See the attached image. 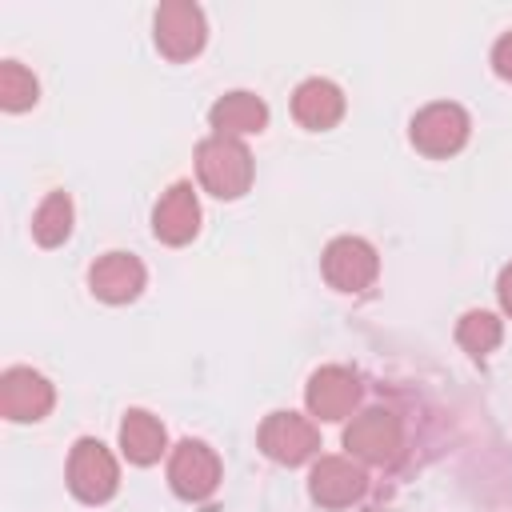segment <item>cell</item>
Instances as JSON below:
<instances>
[{"instance_id":"9c48e42d","label":"cell","mask_w":512,"mask_h":512,"mask_svg":"<svg viewBox=\"0 0 512 512\" xmlns=\"http://www.w3.org/2000/svg\"><path fill=\"white\" fill-rule=\"evenodd\" d=\"M56 392L52 384L32 368H8L0 376V412L16 424H36L52 412Z\"/></svg>"},{"instance_id":"277c9868","label":"cell","mask_w":512,"mask_h":512,"mask_svg":"<svg viewBox=\"0 0 512 512\" xmlns=\"http://www.w3.org/2000/svg\"><path fill=\"white\" fill-rule=\"evenodd\" d=\"M116 484H120V468H116L112 452L92 436L76 440L72 456H68V488H72V496L84 500V504H104V500H112Z\"/></svg>"},{"instance_id":"6da1fadb","label":"cell","mask_w":512,"mask_h":512,"mask_svg":"<svg viewBox=\"0 0 512 512\" xmlns=\"http://www.w3.org/2000/svg\"><path fill=\"white\" fill-rule=\"evenodd\" d=\"M196 176L216 200H236L252 188V152L232 136H208L196 144Z\"/></svg>"},{"instance_id":"ba28073f","label":"cell","mask_w":512,"mask_h":512,"mask_svg":"<svg viewBox=\"0 0 512 512\" xmlns=\"http://www.w3.org/2000/svg\"><path fill=\"white\" fill-rule=\"evenodd\" d=\"M168 484L180 500H208L220 484V456L200 440H180L168 456Z\"/></svg>"},{"instance_id":"44dd1931","label":"cell","mask_w":512,"mask_h":512,"mask_svg":"<svg viewBox=\"0 0 512 512\" xmlns=\"http://www.w3.org/2000/svg\"><path fill=\"white\" fill-rule=\"evenodd\" d=\"M496 296H500V308L512 316V264H504V272L496 280Z\"/></svg>"},{"instance_id":"ffe728a7","label":"cell","mask_w":512,"mask_h":512,"mask_svg":"<svg viewBox=\"0 0 512 512\" xmlns=\"http://www.w3.org/2000/svg\"><path fill=\"white\" fill-rule=\"evenodd\" d=\"M492 68H496V76L512 80V32H504V36L496 40V48H492Z\"/></svg>"},{"instance_id":"3957f363","label":"cell","mask_w":512,"mask_h":512,"mask_svg":"<svg viewBox=\"0 0 512 512\" xmlns=\"http://www.w3.org/2000/svg\"><path fill=\"white\" fill-rule=\"evenodd\" d=\"M468 112L460 108V104H452V100H436V104H428V108H420L416 116H412V124H408V136H412V144L424 152V156H432V160H444V156H456L464 144H468Z\"/></svg>"},{"instance_id":"5b68a950","label":"cell","mask_w":512,"mask_h":512,"mask_svg":"<svg viewBox=\"0 0 512 512\" xmlns=\"http://www.w3.org/2000/svg\"><path fill=\"white\" fill-rule=\"evenodd\" d=\"M316 448H320V432H316V424H312L308 416H300V412H272V416L260 424V452H264L268 460H276V464L296 468V464L312 460Z\"/></svg>"},{"instance_id":"9a60e30c","label":"cell","mask_w":512,"mask_h":512,"mask_svg":"<svg viewBox=\"0 0 512 512\" xmlns=\"http://www.w3.org/2000/svg\"><path fill=\"white\" fill-rule=\"evenodd\" d=\"M208 124H212V136L240 140V136H252V132L268 128V104L256 92H228L212 104Z\"/></svg>"},{"instance_id":"4fadbf2b","label":"cell","mask_w":512,"mask_h":512,"mask_svg":"<svg viewBox=\"0 0 512 512\" xmlns=\"http://www.w3.org/2000/svg\"><path fill=\"white\" fill-rule=\"evenodd\" d=\"M144 264L132 252H104L92 268H88V288L104 300V304H128L144 292Z\"/></svg>"},{"instance_id":"52a82bcc","label":"cell","mask_w":512,"mask_h":512,"mask_svg":"<svg viewBox=\"0 0 512 512\" xmlns=\"http://www.w3.org/2000/svg\"><path fill=\"white\" fill-rule=\"evenodd\" d=\"M324 280L336 288V292H364L376 272H380V256L368 240L360 236H336L328 248H324Z\"/></svg>"},{"instance_id":"7a4b0ae2","label":"cell","mask_w":512,"mask_h":512,"mask_svg":"<svg viewBox=\"0 0 512 512\" xmlns=\"http://www.w3.org/2000/svg\"><path fill=\"white\" fill-rule=\"evenodd\" d=\"M344 448L376 468H392L404 452V424L392 408H368L344 428Z\"/></svg>"},{"instance_id":"7c38bea8","label":"cell","mask_w":512,"mask_h":512,"mask_svg":"<svg viewBox=\"0 0 512 512\" xmlns=\"http://www.w3.org/2000/svg\"><path fill=\"white\" fill-rule=\"evenodd\" d=\"M364 472L348 456H320L308 476V492L320 508H348L364 496Z\"/></svg>"},{"instance_id":"e0dca14e","label":"cell","mask_w":512,"mask_h":512,"mask_svg":"<svg viewBox=\"0 0 512 512\" xmlns=\"http://www.w3.org/2000/svg\"><path fill=\"white\" fill-rule=\"evenodd\" d=\"M72 236V200L68 192H48L32 216V240L40 248H56Z\"/></svg>"},{"instance_id":"8fae6325","label":"cell","mask_w":512,"mask_h":512,"mask_svg":"<svg viewBox=\"0 0 512 512\" xmlns=\"http://www.w3.org/2000/svg\"><path fill=\"white\" fill-rule=\"evenodd\" d=\"M152 232H156V240H164L172 248L188 244L200 232V200H196V188L188 180L160 192V200L152 208Z\"/></svg>"},{"instance_id":"ac0fdd59","label":"cell","mask_w":512,"mask_h":512,"mask_svg":"<svg viewBox=\"0 0 512 512\" xmlns=\"http://www.w3.org/2000/svg\"><path fill=\"white\" fill-rule=\"evenodd\" d=\"M500 336H504V324H500L492 312H484V308L464 312L460 324H456V340H460V348L472 352V356H488V352L500 344Z\"/></svg>"},{"instance_id":"5bb4252c","label":"cell","mask_w":512,"mask_h":512,"mask_svg":"<svg viewBox=\"0 0 512 512\" xmlns=\"http://www.w3.org/2000/svg\"><path fill=\"white\" fill-rule=\"evenodd\" d=\"M292 116H296L304 128H312V132H328V128H336L340 116H344V92H340L332 80L312 76V80H304V84L292 92Z\"/></svg>"},{"instance_id":"d6986e66","label":"cell","mask_w":512,"mask_h":512,"mask_svg":"<svg viewBox=\"0 0 512 512\" xmlns=\"http://www.w3.org/2000/svg\"><path fill=\"white\" fill-rule=\"evenodd\" d=\"M36 96H40L36 76H32L24 64L4 60V64H0V108H4V112H24V108L36 104Z\"/></svg>"},{"instance_id":"2e32d148","label":"cell","mask_w":512,"mask_h":512,"mask_svg":"<svg viewBox=\"0 0 512 512\" xmlns=\"http://www.w3.org/2000/svg\"><path fill=\"white\" fill-rule=\"evenodd\" d=\"M164 444H168L164 424L152 412H144V408L124 412V420H120V448H124V456L132 464H140V468L156 464L164 456Z\"/></svg>"},{"instance_id":"30bf717a","label":"cell","mask_w":512,"mask_h":512,"mask_svg":"<svg viewBox=\"0 0 512 512\" xmlns=\"http://www.w3.org/2000/svg\"><path fill=\"white\" fill-rule=\"evenodd\" d=\"M360 400V376L340 368V364H324L308 376V388H304V404L312 416L320 420H344Z\"/></svg>"},{"instance_id":"8992f818","label":"cell","mask_w":512,"mask_h":512,"mask_svg":"<svg viewBox=\"0 0 512 512\" xmlns=\"http://www.w3.org/2000/svg\"><path fill=\"white\" fill-rule=\"evenodd\" d=\"M208 40V24L200 4L192 0H168L156 8V48L168 60H192Z\"/></svg>"}]
</instances>
